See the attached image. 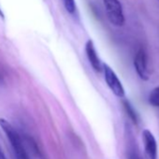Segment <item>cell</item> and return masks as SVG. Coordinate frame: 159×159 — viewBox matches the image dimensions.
Masks as SVG:
<instances>
[{
    "mask_svg": "<svg viewBox=\"0 0 159 159\" xmlns=\"http://www.w3.org/2000/svg\"><path fill=\"white\" fill-rule=\"evenodd\" d=\"M0 127L3 129L8 139L10 140L17 158L18 159H30L24 146V143L20 135L15 130V128L11 125V124L9 123V121H7L4 118H0Z\"/></svg>",
    "mask_w": 159,
    "mask_h": 159,
    "instance_id": "6da1fadb",
    "label": "cell"
},
{
    "mask_svg": "<svg viewBox=\"0 0 159 159\" xmlns=\"http://www.w3.org/2000/svg\"><path fill=\"white\" fill-rule=\"evenodd\" d=\"M102 2L110 22L116 26H123L125 24V16L119 0H102Z\"/></svg>",
    "mask_w": 159,
    "mask_h": 159,
    "instance_id": "7a4b0ae2",
    "label": "cell"
},
{
    "mask_svg": "<svg viewBox=\"0 0 159 159\" xmlns=\"http://www.w3.org/2000/svg\"><path fill=\"white\" fill-rule=\"evenodd\" d=\"M102 70L104 72V77L107 85L111 90V92L120 98H125V88L115 72L112 70V68L109 66L107 64H102Z\"/></svg>",
    "mask_w": 159,
    "mask_h": 159,
    "instance_id": "3957f363",
    "label": "cell"
},
{
    "mask_svg": "<svg viewBox=\"0 0 159 159\" xmlns=\"http://www.w3.org/2000/svg\"><path fill=\"white\" fill-rule=\"evenodd\" d=\"M135 69L139 76V78L143 81H148L151 76V72L148 67V59L146 52L143 49H139L134 59Z\"/></svg>",
    "mask_w": 159,
    "mask_h": 159,
    "instance_id": "277c9868",
    "label": "cell"
},
{
    "mask_svg": "<svg viewBox=\"0 0 159 159\" xmlns=\"http://www.w3.org/2000/svg\"><path fill=\"white\" fill-rule=\"evenodd\" d=\"M142 141L144 146V152L147 159L157 158V143L154 136L148 129L142 131Z\"/></svg>",
    "mask_w": 159,
    "mask_h": 159,
    "instance_id": "5b68a950",
    "label": "cell"
},
{
    "mask_svg": "<svg viewBox=\"0 0 159 159\" xmlns=\"http://www.w3.org/2000/svg\"><path fill=\"white\" fill-rule=\"evenodd\" d=\"M85 52H86V55H87V58L91 64V66H93V68L98 71V72H100L102 71V64H101V61L98 55V52L96 51V48H95V45H94V42L90 39L86 42L85 44Z\"/></svg>",
    "mask_w": 159,
    "mask_h": 159,
    "instance_id": "8992f818",
    "label": "cell"
},
{
    "mask_svg": "<svg viewBox=\"0 0 159 159\" xmlns=\"http://www.w3.org/2000/svg\"><path fill=\"white\" fill-rule=\"evenodd\" d=\"M123 103H124V108H125V110L127 115L129 116V118L132 120V122H133L135 125H138V123H139L138 114H137V112L135 111V110H134V108L132 107V105H131V104L129 103V101H127V100H124Z\"/></svg>",
    "mask_w": 159,
    "mask_h": 159,
    "instance_id": "52a82bcc",
    "label": "cell"
},
{
    "mask_svg": "<svg viewBox=\"0 0 159 159\" xmlns=\"http://www.w3.org/2000/svg\"><path fill=\"white\" fill-rule=\"evenodd\" d=\"M149 102L153 107L159 108V86H157L151 92L149 96Z\"/></svg>",
    "mask_w": 159,
    "mask_h": 159,
    "instance_id": "ba28073f",
    "label": "cell"
},
{
    "mask_svg": "<svg viewBox=\"0 0 159 159\" xmlns=\"http://www.w3.org/2000/svg\"><path fill=\"white\" fill-rule=\"evenodd\" d=\"M65 9L69 12V13H74L76 11V4L74 0H62Z\"/></svg>",
    "mask_w": 159,
    "mask_h": 159,
    "instance_id": "9c48e42d",
    "label": "cell"
},
{
    "mask_svg": "<svg viewBox=\"0 0 159 159\" xmlns=\"http://www.w3.org/2000/svg\"><path fill=\"white\" fill-rule=\"evenodd\" d=\"M128 159H139V155L135 152H130L128 154Z\"/></svg>",
    "mask_w": 159,
    "mask_h": 159,
    "instance_id": "30bf717a",
    "label": "cell"
},
{
    "mask_svg": "<svg viewBox=\"0 0 159 159\" xmlns=\"http://www.w3.org/2000/svg\"><path fill=\"white\" fill-rule=\"evenodd\" d=\"M0 159H7L6 158V155L4 153V152L2 151V148L0 147Z\"/></svg>",
    "mask_w": 159,
    "mask_h": 159,
    "instance_id": "8fae6325",
    "label": "cell"
},
{
    "mask_svg": "<svg viewBox=\"0 0 159 159\" xmlns=\"http://www.w3.org/2000/svg\"><path fill=\"white\" fill-rule=\"evenodd\" d=\"M0 17L4 18V14H3V12H2V11H1V10H0Z\"/></svg>",
    "mask_w": 159,
    "mask_h": 159,
    "instance_id": "7c38bea8",
    "label": "cell"
}]
</instances>
